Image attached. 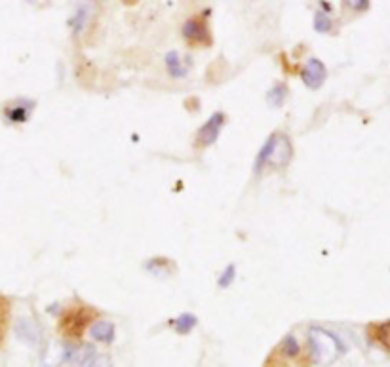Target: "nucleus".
I'll use <instances>...</instances> for the list:
<instances>
[{
	"label": "nucleus",
	"instance_id": "nucleus-11",
	"mask_svg": "<svg viewBox=\"0 0 390 367\" xmlns=\"http://www.w3.org/2000/svg\"><path fill=\"white\" fill-rule=\"evenodd\" d=\"M33 109H35V101H18L13 109H8V115L13 122H25Z\"/></svg>",
	"mask_w": 390,
	"mask_h": 367
},
{
	"label": "nucleus",
	"instance_id": "nucleus-2",
	"mask_svg": "<svg viewBox=\"0 0 390 367\" xmlns=\"http://www.w3.org/2000/svg\"><path fill=\"white\" fill-rule=\"evenodd\" d=\"M309 339H311L312 358L318 363H329L347 350L345 344L341 343V339H337L333 333H329L322 327H312Z\"/></svg>",
	"mask_w": 390,
	"mask_h": 367
},
{
	"label": "nucleus",
	"instance_id": "nucleus-19",
	"mask_svg": "<svg viewBox=\"0 0 390 367\" xmlns=\"http://www.w3.org/2000/svg\"><path fill=\"white\" fill-rule=\"evenodd\" d=\"M90 367H113V361H110L109 356H98V358L90 363Z\"/></svg>",
	"mask_w": 390,
	"mask_h": 367
},
{
	"label": "nucleus",
	"instance_id": "nucleus-16",
	"mask_svg": "<svg viewBox=\"0 0 390 367\" xmlns=\"http://www.w3.org/2000/svg\"><path fill=\"white\" fill-rule=\"evenodd\" d=\"M331 27H333V23H331V19H329L326 13L318 12L316 16H314V29H316V33L326 35V33L331 31Z\"/></svg>",
	"mask_w": 390,
	"mask_h": 367
},
{
	"label": "nucleus",
	"instance_id": "nucleus-3",
	"mask_svg": "<svg viewBox=\"0 0 390 367\" xmlns=\"http://www.w3.org/2000/svg\"><path fill=\"white\" fill-rule=\"evenodd\" d=\"M96 313L90 310V306H69L59 320V330L67 339H80L84 335L86 327L92 322Z\"/></svg>",
	"mask_w": 390,
	"mask_h": 367
},
{
	"label": "nucleus",
	"instance_id": "nucleus-6",
	"mask_svg": "<svg viewBox=\"0 0 390 367\" xmlns=\"http://www.w3.org/2000/svg\"><path fill=\"white\" fill-rule=\"evenodd\" d=\"M301 78H303L306 88L318 90V88H322V84L328 78V69H326V65L320 59L312 57V59L305 63V67L301 69Z\"/></svg>",
	"mask_w": 390,
	"mask_h": 367
},
{
	"label": "nucleus",
	"instance_id": "nucleus-7",
	"mask_svg": "<svg viewBox=\"0 0 390 367\" xmlns=\"http://www.w3.org/2000/svg\"><path fill=\"white\" fill-rule=\"evenodd\" d=\"M145 269L149 270L151 274L159 276V278H166V276L173 274L176 267H173V264H171V261H168V259L154 257V259H151V261H147Z\"/></svg>",
	"mask_w": 390,
	"mask_h": 367
},
{
	"label": "nucleus",
	"instance_id": "nucleus-14",
	"mask_svg": "<svg viewBox=\"0 0 390 367\" xmlns=\"http://www.w3.org/2000/svg\"><path fill=\"white\" fill-rule=\"evenodd\" d=\"M284 356H287V358H297L299 354H301V346H299L297 339L293 335H287L284 337V341H282L280 349H278Z\"/></svg>",
	"mask_w": 390,
	"mask_h": 367
},
{
	"label": "nucleus",
	"instance_id": "nucleus-18",
	"mask_svg": "<svg viewBox=\"0 0 390 367\" xmlns=\"http://www.w3.org/2000/svg\"><path fill=\"white\" fill-rule=\"evenodd\" d=\"M86 13H88V10L82 6L79 12H76V16L73 18V27L76 29V31H80V29H82V25H84V21H86Z\"/></svg>",
	"mask_w": 390,
	"mask_h": 367
},
{
	"label": "nucleus",
	"instance_id": "nucleus-4",
	"mask_svg": "<svg viewBox=\"0 0 390 367\" xmlns=\"http://www.w3.org/2000/svg\"><path fill=\"white\" fill-rule=\"evenodd\" d=\"M226 117L223 112H215L212 117L207 118L206 122L202 124L200 129L196 132V145H200V147H210V145H214L217 137H219L221 129L225 126Z\"/></svg>",
	"mask_w": 390,
	"mask_h": 367
},
{
	"label": "nucleus",
	"instance_id": "nucleus-9",
	"mask_svg": "<svg viewBox=\"0 0 390 367\" xmlns=\"http://www.w3.org/2000/svg\"><path fill=\"white\" fill-rule=\"evenodd\" d=\"M10 310H12V305H10L8 297L0 295V349L4 344L8 327H10Z\"/></svg>",
	"mask_w": 390,
	"mask_h": 367
},
{
	"label": "nucleus",
	"instance_id": "nucleus-1",
	"mask_svg": "<svg viewBox=\"0 0 390 367\" xmlns=\"http://www.w3.org/2000/svg\"><path fill=\"white\" fill-rule=\"evenodd\" d=\"M293 156L292 143L289 137L284 134H273L267 139V143L263 145L256 160V172H261L265 168L268 170H282L289 164V160Z\"/></svg>",
	"mask_w": 390,
	"mask_h": 367
},
{
	"label": "nucleus",
	"instance_id": "nucleus-10",
	"mask_svg": "<svg viewBox=\"0 0 390 367\" xmlns=\"http://www.w3.org/2000/svg\"><path fill=\"white\" fill-rule=\"evenodd\" d=\"M90 333H92V337L96 341L113 343V339H115V325L110 324V322H98V324L92 325Z\"/></svg>",
	"mask_w": 390,
	"mask_h": 367
},
{
	"label": "nucleus",
	"instance_id": "nucleus-15",
	"mask_svg": "<svg viewBox=\"0 0 390 367\" xmlns=\"http://www.w3.org/2000/svg\"><path fill=\"white\" fill-rule=\"evenodd\" d=\"M373 331H375V339H377L379 343L383 344L384 349L390 350V322L379 324Z\"/></svg>",
	"mask_w": 390,
	"mask_h": 367
},
{
	"label": "nucleus",
	"instance_id": "nucleus-5",
	"mask_svg": "<svg viewBox=\"0 0 390 367\" xmlns=\"http://www.w3.org/2000/svg\"><path fill=\"white\" fill-rule=\"evenodd\" d=\"M183 37L189 40L193 46H210L212 44V35L207 29V21L202 16L187 19L183 25Z\"/></svg>",
	"mask_w": 390,
	"mask_h": 367
},
{
	"label": "nucleus",
	"instance_id": "nucleus-13",
	"mask_svg": "<svg viewBox=\"0 0 390 367\" xmlns=\"http://www.w3.org/2000/svg\"><path fill=\"white\" fill-rule=\"evenodd\" d=\"M196 322H198V320H196V316H193V314H181V316L173 322V325H176L177 333L187 335V333H190V331L195 330Z\"/></svg>",
	"mask_w": 390,
	"mask_h": 367
},
{
	"label": "nucleus",
	"instance_id": "nucleus-20",
	"mask_svg": "<svg viewBox=\"0 0 390 367\" xmlns=\"http://www.w3.org/2000/svg\"><path fill=\"white\" fill-rule=\"evenodd\" d=\"M348 8H354V10H367L369 8V2L367 0H356V2H345Z\"/></svg>",
	"mask_w": 390,
	"mask_h": 367
},
{
	"label": "nucleus",
	"instance_id": "nucleus-12",
	"mask_svg": "<svg viewBox=\"0 0 390 367\" xmlns=\"http://www.w3.org/2000/svg\"><path fill=\"white\" fill-rule=\"evenodd\" d=\"M287 98V86L286 84H276L270 92H268V105L270 107H275V109H280L284 101Z\"/></svg>",
	"mask_w": 390,
	"mask_h": 367
},
{
	"label": "nucleus",
	"instance_id": "nucleus-8",
	"mask_svg": "<svg viewBox=\"0 0 390 367\" xmlns=\"http://www.w3.org/2000/svg\"><path fill=\"white\" fill-rule=\"evenodd\" d=\"M164 62L166 67H168V73H170L173 78H181V76H185L187 71H189V65H183V62H181V57H179L177 52H168L164 57Z\"/></svg>",
	"mask_w": 390,
	"mask_h": 367
},
{
	"label": "nucleus",
	"instance_id": "nucleus-17",
	"mask_svg": "<svg viewBox=\"0 0 390 367\" xmlns=\"http://www.w3.org/2000/svg\"><path fill=\"white\" fill-rule=\"evenodd\" d=\"M234 278H236V267H234V264H229V267L225 269V272L219 276V281H217V286H219L221 289L229 288L232 281H234Z\"/></svg>",
	"mask_w": 390,
	"mask_h": 367
}]
</instances>
